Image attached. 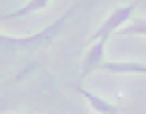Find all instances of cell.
Masks as SVG:
<instances>
[{"label":"cell","instance_id":"cell-1","mask_svg":"<svg viewBox=\"0 0 146 114\" xmlns=\"http://www.w3.org/2000/svg\"><path fill=\"white\" fill-rule=\"evenodd\" d=\"M138 2L140 0H135L133 3L127 5V7L116 8V10L104 20V24L98 28V31L91 36V41H96V39H105V41H107L108 36H110L115 30H118L124 22L129 20V17L132 16V13H133V10H135V7L138 5Z\"/></svg>","mask_w":146,"mask_h":114},{"label":"cell","instance_id":"cell-2","mask_svg":"<svg viewBox=\"0 0 146 114\" xmlns=\"http://www.w3.org/2000/svg\"><path fill=\"white\" fill-rule=\"evenodd\" d=\"M105 39H98L94 45H91V48L88 50L85 58V63H83V72L80 75V80H83L88 73H91L93 70L98 66H101L102 58H104V48H105Z\"/></svg>","mask_w":146,"mask_h":114},{"label":"cell","instance_id":"cell-3","mask_svg":"<svg viewBox=\"0 0 146 114\" xmlns=\"http://www.w3.org/2000/svg\"><path fill=\"white\" fill-rule=\"evenodd\" d=\"M77 91H79L80 94H82L83 97L90 102V105H91V106L94 108L99 114H118V108L115 106V105H111V103H108V102L102 100L101 97L91 94L90 91H86V89H83V88H77Z\"/></svg>","mask_w":146,"mask_h":114},{"label":"cell","instance_id":"cell-4","mask_svg":"<svg viewBox=\"0 0 146 114\" xmlns=\"http://www.w3.org/2000/svg\"><path fill=\"white\" fill-rule=\"evenodd\" d=\"M101 67L111 73H145L146 67L141 63H104Z\"/></svg>","mask_w":146,"mask_h":114},{"label":"cell","instance_id":"cell-5","mask_svg":"<svg viewBox=\"0 0 146 114\" xmlns=\"http://www.w3.org/2000/svg\"><path fill=\"white\" fill-rule=\"evenodd\" d=\"M50 0H30L25 7H22L21 10L14 11L11 14H5V16H0V20H8V19H16V17H24L29 16V14L35 13V11H39L42 8H46L49 5Z\"/></svg>","mask_w":146,"mask_h":114},{"label":"cell","instance_id":"cell-6","mask_svg":"<svg viewBox=\"0 0 146 114\" xmlns=\"http://www.w3.org/2000/svg\"><path fill=\"white\" fill-rule=\"evenodd\" d=\"M137 33V35H145V20L138 19L135 25H130L124 30H118V35H130V33Z\"/></svg>","mask_w":146,"mask_h":114}]
</instances>
